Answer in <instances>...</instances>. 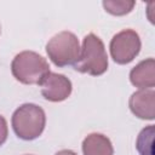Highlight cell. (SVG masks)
Segmentation results:
<instances>
[{
    "mask_svg": "<svg viewBox=\"0 0 155 155\" xmlns=\"http://www.w3.org/2000/svg\"><path fill=\"white\" fill-rule=\"evenodd\" d=\"M74 69L93 76L102 75L108 69V56L104 45L94 34L90 33L84 38L79 58L74 63Z\"/></svg>",
    "mask_w": 155,
    "mask_h": 155,
    "instance_id": "obj_1",
    "label": "cell"
},
{
    "mask_svg": "<svg viewBox=\"0 0 155 155\" xmlns=\"http://www.w3.org/2000/svg\"><path fill=\"white\" fill-rule=\"evenodd\" d=\"M11 70L13 76L23 84L41 85L45 76L50 73V65L39 53L23 51L13 58Z\"/></svg>",
    "mask_w": 155,
    "mask_h": 155,
    "instance_id": "obj_2",
    "label": "cell"
},
{
    "mask_svg": "<svg viewBox=\"0 0 155 155\" xmlns=\"http://www.w3.org/2000/svg\"><path fill=\"white\" fill-rule=\"evenodd\" d=\"M45 122L46 116L42 108L31 103L21 105L12 115L13 131L24 140L38 138L45 128Z\"/></svg>",
    "mask_w": 155,
    "mask_h": 155,
    "instance_id": "obj_3",
    "label": "cell"
},
{
    "mask_svg": "<svg viewBox=\"0 0 155 155\" xmlns=\"http://www.w3.org/2000/svg\"><path fill=\"white\" fill-rule=\"evenodd\" d=\"M46 52L57 67H65L68 64H74L78 61L80 44L75 34L70 31H61L47 42Z\"/></svg>",
    "mask_w": 155,
    "mask_h": 155,
    "instance_id": "obj_4",
    "label": "cell"
},
{
    "mask_svg": "<svg viewBox=\"0 0 155 155\" xmlns=\"http://www.w3.org/2000/svg\"><path fill=\"white\" fill-rule=\"evenodd\" d=\"M140 39L138 34L132 29H125L110 41V54L113 59L119 64H127L139 53Z\"/></svg>",
    "mask_w": 155,
    "mask_h": 155,
    "instance_id": "obj_5",
    "label": "cell"
},
{
    "mask_svg": "<svg viewBox=\"0 0 155 155\" xmlns=\"http://www.w3.org/2000/svg\"><path fill=\"white\" fill-rule=\"evenodd\" d=\"M41 94L51 102H61L71 93V82L68 78L57 73H48L41 82Z\"/></svg>",
    "mask_w": 155,
    "mask_h": 155,
    "instance_id": "obj_6",
    "label": "cell"
},
{
    "mask_svg": "<svg viewBox=\"0 0 155 155\" xmlns=\"http://www.w3.org/2000/svg\"><path fill=\"white\" fill-rule=\"evenodd\" d=\"M130 109L139 119L153 120L155 117V92L153 88L139 90L130 98Z\"/></svg>",
    "mask_w": 155,
    "mask_h": 155,
    "instance_id": "obj_7",
    "label": "cell"
},
{
    "mask_svg": "<svg viewBox=\"0 0 155 155\" xmlns=\"http://www.w3.org/2000/svg\"><path fill=\"white\" fill-rule=\"evenodd\" d=\"M132 85L140 90L153 88L155 85V61L148 58L138 63L130 73Z\"/></svg>",
    "mask_w": 155,
    "mask_h": 155,
    "instance_id": "obj_8",
    "label": "cell"
},
{
    "mask_svg": "<svg viewBox=\"0 0 155 155\" xmlns=\"http://www.w3.org/2000/svg\"><path fill=\"white\" fill-rule=\"evenodd\" d=\"M84 155H113L114 149L109 138L101 133H91L82 142Z\"/></svg>",
    "mask_w": 155,
    "mask_h": 155,
    "instance_id": "obj_9",
    "label": "cell"
},
{
    "mask_svg": "<svg viewBox=\"0 0 155 155\" xmlns=\"http://www.w3.org/2000/svg\"><path fill=\"white\" fill-rule=\"evenodd\" d=\"M155 127L149 125L148 127L143 128L138 134L136 147L140 155H153V139H154Z\"/></svg>",
    "mask_w": 155,
    "mask_h": 155,
    "instance_id": "obj_10",
    "label": "cell"
},
{
    "mask_svg": "<svg viewBox=\"0 0 155 155\" xmlns=\"http://www.w3.org/2000/svg\"><path fill=\"white\" fill-rule=\"evenodd\" d=\"M103 6L105 8L107 12L115 15V16H122L126 15L128 12H131V10L134 6V1L131 0H116V1H103Z\"/></svg>",
    "mask_w": 155,
    "mask_h": 155,
    "instance_id": "obj_11",
    "label": "cell"
},
{
    "mask_svg": "<svg viewBox=\"0 0 155 155\" xmlns=\"http://www.w3.org/2000/svg\"><path fill=\"white\" fill-rule=\"evenodd\" d=\"M7 138V124L6 120L0 115V145L5 143Z\"/></svg>",
    "mask_w": 155,
    "mask_h": 155,
    "instance_id": "obj_12",
    "label": "cell"
},
{
    "mask_svg": "<svg viewBox=\"0 0 155 155\" xmlns=\"http://www.w3.org/2000/svg\"><path fill=\"white\" fill-rule=\"evenodd\" d=\"M56 155H76V154L71 150H61V151L56 153Z\"/></svg>",
    "mask_w": 155,
    "mask_h": 155,
    "instance_id": "obj_13",
    "label": "cell"
},
{
    "mask_svg": "<svg viewBox=\"0 0 155 155\" xmlns=\"http://www.w3.org/2000/svg\"><path fill=\"white\" fill-rule=\"evenodd\" d=\"M0 33H1V25H0Z\"/></svg>",
    "mask_w": 155,
    "mask_h": 155,
    "instance_id": "obj_14",
    "label": "cell"
}]
</instances>
